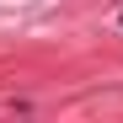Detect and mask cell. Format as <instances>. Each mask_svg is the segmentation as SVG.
Returning <instances> with one entry per match:
<instances>
[]
</instances>
